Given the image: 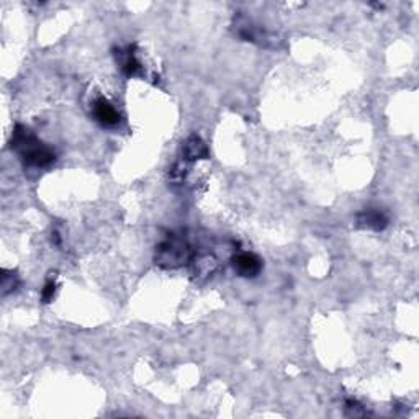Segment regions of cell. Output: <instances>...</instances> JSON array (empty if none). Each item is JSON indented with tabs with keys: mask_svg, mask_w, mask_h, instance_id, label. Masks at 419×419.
Segmentation results:
<instances>
[{
	"mask_svg": "<svg viewBox=\"0 0 419 419\" xmlns=\"http://www.w3.org/2000/svg\"><path fill=\"white\" fill-rule=\"evenodd\" d=\"M12 149H15L18 152V156L22 157V161L27 166H31V168H47L56 161V154L51 147H47L46 145L38 140L30 128L23 126V125H17L15 130H13L12 135Z\"/></svg>",
	"mask_w": 419,
	"mask_h": 419,
	"instance_id": "obj_1",
	"label": "cell"
},
{
	"mask_svg": "<svg viewBox=\"0 0 419 419\" xmlns=\"http://www.w3.org/2000/svg\"><path fill=\"white\" fill-rule=\"evenodd\" d=\"M192 256V247L179 236H170L156 247V264L164 269H177L187 264Z\"/></svg>",
	"mask_w": 419,
	"mask_h": 419,
	"instance_id": "obj_2",
	"label": "cell"
},
{
	"mask_svg": "<svg viewBox=\"0 0 419 419\" xmlns=\"http://www.w3.org/2000/svg\"><path fill=\"white\" fill-rule=\"evenodd\" d=\"M355 221L359 228L372 231H383L390 223L388 215L380 208H364L357 213Z\"/></svg>",
	"mask_w": 419,
	"mask_h": 419,
	"instance_id": "obj_3",
	"label": "cell"
},
{
	"mask_svg": "<svg viewBox=\"0 0 419 419\" xmlns=\"http://www.w3.org/2000/svg\"><path fill=\"white\" fill-rule=\"evenodd\" d=\"M92 113L95 122L100 123V125L105 128H115L120 125L122 117L120 113L117 112V108L108 102L107 98H98L94 102L92 107Z\"/></svg>",
	"mask_w": 419,
	"mask_h": 419,
	"instance_id": "obj_4",
	"label": "cell"
},
{
	"mask_svg": "<svg viewBox=\"0 0 419 419\" xmlns=\"http://www.w3.org/2000/svg\"><path fill=\"white\" fill-rule=\"evenodd\" d=\"M233 267L241 277L254 279L260 274L262 260L252 252H240L233 257Z\"/></svg>",
	"mask_w": 419,
	"mask_h": 419,
	"instance_id": "obj_5",
	"label": "cell"
},
{
	"mask_svg": "<svg viewBox=\"0 0 419 419\" xmlns=\"http://www.w3.org/2000/svg\"><path fill=\"white\" fill-rule=\"evenodd\" d=\"M118 58H120V69L126 78H136V75L142 74V66L138 61L135 51L130 46L126 51L118 50Z\"/></svg>",
	"mask_w": 419,
	"mask_h": 419,
	"instance_id": "obj_6",
	"label": "cell"
},
{
	"mask_svg": "<svg viewBox=\"0 0 419 419\" xmlns=\"http://www.w3.org/2000/svg\"><path fill=\"white\" fill-rule=\"evenodd\" d=\"M184 157L185 161L207 159L208 147L198 136H190L184 145Z\"/></svg>",
	"mask_w": 419,
	"mask_h": 419,
	"instance_id": "obj_7",
	"label": "cell"
},
{
	"mask_svg": "<svg viewBox=\"0 0 419 419\" xmlns=\"http://www.w3.org/2000/svg\"><path fill=\"white\" fill-rule=\"evenodd\" d=\"M18 285V279L15 274H7V270H3L2 275V288H3V295H7L8 292H12V290H15Z\"/></svg>",
	"mask_w": 419,
	"mask_h": 419,
	"instance_id": "obj_8",
	"label": "cell"
},
{
	"mask_svg": "<svg viewBox=\"0 0 419 419\" xmlns=\"http://www.w3.org/2000/svg\"><path fill=\"white\" fill-rule=\"evenodd\" d=\"M56 287H58V285H56L54 280H47V282L45 284V287H43V290H41L43 303L52 302V298H54V295H56Z\"/></svg>",
	"mask_w": 419,
	"mask_h": 419,
	"instance_id": "obj_9",
	"label": "cell"
}]
</instances>
